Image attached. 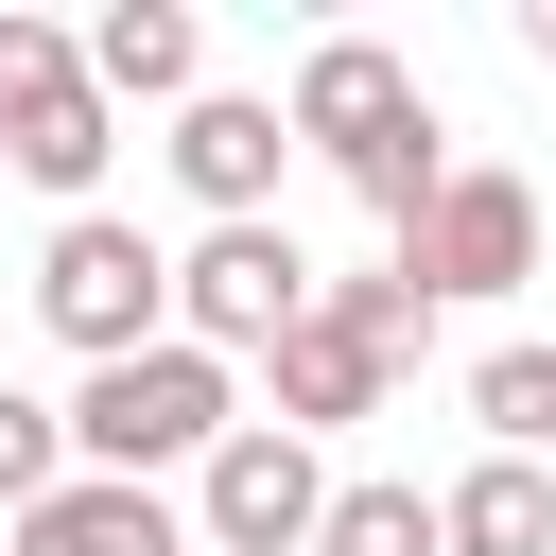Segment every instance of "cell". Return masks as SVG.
Returning a JSON list of instances; mask_svg holds the SVG:
<instances>
[{"label":"cell","instance_id":"cell-1","mask_svg":"<svg viewBox=\"0 0 556 556\" xmlns=\"http://www.w3.org/2000/svg\"><path fill=\"white\" fill-rule=\"evenodd\" d=\"M70 469H104V486H156V469H208L226 434H243V365H208V348H122V365H87L70 400Z\"/></svg>","mask_w":556,"mask_h":556},{"label":"cell","instance_id":"cell-2","mask_svg":"<svg viewBox=\"0 0 556 556\" xmlns=\"http://www.w3.org/2000/svg\"><path fill=\"white\" fill-rule=\"evenodd\" d=\"M35 330H52L70 365L156 348V330H174V243H139L122 208H70V226L35 243Z\"/></svg>","mask_w":556,"mask_h":556},{"label":"cell","instance_id":"cell-3","mask_svg":"<svg viewBox=\"0 0 556 556\" xmlns=\"http://www.w3.org/2000/svg\"><path fill=\"white\" fill-rule=\"evenodd\" d=\"M295 313H313V243H295V226H191V243H174V348L261 365Z\"/></svg>","mask_w":556,"mask_h":556},{"label":"cell","instance_id":"cell-4","mask_svg":"<svg viewBox=\"0 0 556 556\" xmlns=\"http://www.w3.org/2000/svg\"><path fill=\"white\" fill-rule=\"evenodd\" d=\"M400 278H417L434 313H452V295H521V278H539V191H521L504 156H452L434 208L400 226Z\"/></svg>","mask_w":556,"mask_h":556},{"label":"cell","instance_id":"cell-5","mask_svg":"<svg viewBox=\"0 0 556 556\" xmlns=\"http://www.w3.org/2000/svg\"><path fill=\"white\" fill-rule=\"evenodd\" d=\"M313 504H330V452L313 434H278V417H243L208 469H191V556H313Z\"/></svg>","mask_w":556,"mask_h":556},{"label":"cell","instance_id":"cell-6","mask_svg":"<svg viewBox=\"0 0 556 556\" xmlns=\"http://www.w3.org/2000/svg\"><path fill=\"white\" fill-rule=\"evenodd\" d=\"M156 156H174V191H191L208 226H278V156H295V139H278V104H261V87H191Z\"/></svg>","mask_w":556,"mask_h":556},{"label":"cell","instance_id":"cell-7","mask_svg":"<svg viewBox=\"0 0 556 556\" xmlns=\"http://www.w3.org/2000/svg\"><path fill=\"white\" fill-rule=\"evenodd\" d=\"M382 122H417V70H400L382 35H313V52H295V87H278V139H313V156L348 174Z\"/></svg>","mask_w":556,"mask_h":556},{"label":"cell","instance_id":"cell-8","mask_svg":"<svg viewBox=\"0 0 556 556\" xmlns=\"http://www.w3.org/2000/svg\"><path fill=\"white\" fill-rule=\"evenodd\" d=\"M382 382H400L382 348H348L330 313H295V330L261 348V400H243V417H278V434H313V452H330L348 417H382Z\"/></svg>","mask_w":556,"mask_h":556},{"label":"cell","instance_id":"cell-9","mask_svg":"<svg viewBox=\"0 0 556 556\" xmlns=\"http://www.w3.org/2000/svg\"><path fill=\"white\" fill-rule=\"evenodd\" d=\"M70 52H87V87H104V122H122V104H191V87H208V17H191V0H104Z\"/></svg>","mask_w":556,"mask_h":556},{"label":"cell","instance_id":"cell-10","mask_svg":"<svg viewBox=\"0 0 556 556\" xmlns=\"http://www.w3.org/2000/svg\"><path fill=\"white\" fill-rule=\"evenodd\" d=\"M104 156H122V122H104V87L70 70V87H35V104H0V174L17 191H52V226L70 208H104Z\"/></svg>","mask_w":556,"mask_h":556},{"label":"cell","instance_id":"cell-11","mask_svg":"<svg viewBox=\"0 0 556 556\" xmlns=\"http://www.w3.org/2000/svg\"><path fill=\"white\" fill-rule=\"evenodd\" d=\"M17 556H191V521H174V486H104V469H70L52 504H17Z\"/></svg>","mask_w":556,"mask_h":556},{"label":"cell","instance_id":"cell-12","mask_svg":"<svg viewBox=\"0 0 556 556\" xmlns=\"http://www.w3.org/2000/svg\"><path fill=\"white\" fill-rule=\"evenodd\" d=\"M434 556H556V469L469 452V469L434 486Z\"/></svg>","mask_w":556,"mask_h":556},{"label":"cell","instance_id":"cell-13","mask_svg":"<svg viewBox=\"0 0 556 556\" xmlns=\"http://www.w3.org/2000/svg\"><path fill=\"white\" fill-rule=\"evenodd\" d=\"M313 556H434V486H400V469H330V504H313Z\"/></svg>","mask_w":556,"mask_h":556},{"label":"cell","instance_id":"cell-14","mask_svg":"<svg viewBox=\"0 0 556 556\" xmlns=\"http://www.w3.org/2000/svg\"><path fill=\"white\" fill-rule=\"evenodd\" d=\"M434 174H452V122H434V104H417V122H382V139H365V156H348V191H365V208H382V243H400V226H417V208H434Z\"/></svg>","mask_w":556,"mask_h":556},{"label":"cell","instance_id":"cell-15","mask_svg":"<svg viewBox=\"0 0 556 556\" xmlns=\"http://www.w3.org/2000/svg\"><path fill=\"white\" fill-rule=\"evenodd\" d=\"M313 313H330L348 348H382V365H417V348H434V295H417L400 261H365V278H313Z\"/></svg>","mask_w":556,"mask_h":556},{"label":"cell","instance_id":"cell-16","mask_svg":"<svg viewBox=\"0 0 556 556\" xmlns=\"http://www.w3.org/2000/svg\"><path fill=\"white\" fill-rule=\"evenodd\" d=\"M469 417H486V452L539 469V452H556V348H486V365H469Z\"/></svg>","mask_w":556,"mask_h":556},{"label":"cell","instance_id":"cell-17","mask_svg":"<svg viewBox=\"0 0 556 556\" xmlns=\"http://www.w3.org/2000/svg\"><path fill=\"white\" fill-rule=\"evenodd\" d=\"M52 486H70V417H52L35 382H0V521H17V504H52Z\"/></svg>","mask_w":556,"mask_h":556},{"label":"cell","instance_id":"cell-18","mask_svg":"<svg viewBox=\"0 0 556 556\" xmlns=\"http://www.w3.org/2000/svg\"><path fill=\"white\" fill-rule=\"evenodd\" d=\"M87 52H70V17H35V0H0V104H35V87H70Z\"/></svg>","mask_w":556,"mask_h":556},{"label":"cell","instance_id":"cell-19","mask_svg":"<svg viewBox=\"0 0 556 556\" xmlns=\"http://www.w3.org/2000/svg\"><path fill=\"white\" fill-rule=\"evenodd\" d=\"M521 52H539V70H556V0H521Z\"/></svg>","mask_w":556,"mask_h":556}]
</instances>
